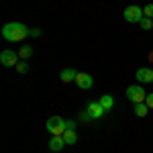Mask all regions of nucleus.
Masks as SVG:
<instances>
[{"mask_svg": "<svg viewBox=\"0 0 153 153\" xmlns=\"http://www.w3.org/2000/svg\"><path fill=\"white\" fill-rule=\"evenodd\" d=\"M31 35V29L23 23H6L2 27V37L8 43H21Z\"/></svg>", "mask_w": 153, "mask_h": 153, "instance_id": "nucleus-1", "label": "nucleus"}, {"mask_svg": "<svg viewBox=\"0 0 153 153\" xmlns=\"http://www.w3.org/2000/svg\"><path fill=\"white\" fill-rule=\"evenodd\" d=\"M45 129H47L51 135H63L65 129H68V120H63L61 117H51V118H47V123H45Z\"/></svg>", "mask_w": 153, "mask_h": 153, "instance_id": "nucleus-2", "label": "nucleus"}, {"mask_svg": "<svg viewBox=\"0 0 153 153\" xmlns=\"http://www.w3.org/2000/svg\"><path fill=\"white\" fill-rule=\"evenodd\" d=\"M127 98H129L131 102H135V104H141L147 98V92L143 90V86L133 84V86H127Z\"/></svg>", "mask_w": 153, "mask_h": 153, "instance_id": "nucleus-3", "label": "nucleus"}, {"mask_svg": "<svg viewBox=\"0 0 153 153\" xmlns=\"http://www.w3.org/2000/svg\"><path fill=\"white\" fill-rule=\"evenodd\" d=\"M123 16H125V21H127V23L135 25V23H141V19L145 16V14H143V8H141V6L131 4V6H127V8H125Z\"/></svg>", "mask_w": 153, "mask_h": 153, "instance_id": "nucleus-4", "label": "nucleus"}, {"mask_svg": "<svg viewBox=\"0 0 153 153\" xmlns=\"http://www.w3.org/2000/svg\"><path fill=\"white\" fill-rule=\"evenodd\" d=\"M19 53L16 51H12V49H4L2 53H0V63L4 65V68H16V63H19Z\"/></svg>", "mask_w": 153, "mask_h": 153, "instance_id": "nucleus-5", "label": "nucleus"}, {"mask_svg": "<svg viewBox=\"0 0 153 153\" xmlns=\"http://www.w3.org/2000/svg\"><path fill=\"white\" fill-rule=\"evenodd\" d=\"M76 84H78V88H82V90H90V88L94 86V78H92L90 74L78 71V76H76Z\"/></svg>", "mask_w": 153, "mask_h": 153, "instance_id": "nucleus-6", "label": "nucleus"}, {"mask_svg": "<svg viewBox=\"0 0 153 153\" xmlns=\"http://www.w3.org/2000/svg\"><path fill=\"white\" fill-rule=\"evenodd\" d=\"M135 78H137L139 84H151L153 82V70L151 68H141V70H137Z\"/></svg>", "mask_w": 153, "mask_h": 153, "instance_id": "nucleus-7", "label": "nucleus"}, {"mask_svg": "<svg viewBox=\"0 0 153 153\" xmlns=\"http://www.w3.org/2000/svg\"><path fill=\"white\" fill-rule=\"evenodd\" d=\"M104 108H102V104L100 102H90L88 104V117H92V118H102L104 117Z\"/></svg>", "mask_w": 153, "mask_h": 153, "instance_id": "nucleus-8", "label": "nucleus"}, {"mask_svg": "<svg viewBox=\"0 0 153 153\" xmlns=\"http://www.w3.org/2000/svg\"><path fill=\"white\" fill-rule=\"evenodd\" d=\"M65 147V141L61 135H51V141H49V149L51 151H61Z\"/></svg>", "mask_w": 153, "mask_h": 153, "instance_id": "nucleus-9", "label": "nucleus"}, {"mask_svg": "<svg viewBox=\"0 0 153 153\" xmlns=\"http://www.w3.org/2000/svg\"><path fill=\"white\" fill-rule=\"evenodd\" d=\"M76 76H78V71L71 70V68H65V70H61V74H59V78H61V82H76Z\"/></svg>", "mask_w": 153, "mask_h": 153, "instance_id": "nucleus-10", "label": "nucleus"}, {"mask_svg": "<svg viewBox=\"0 0 153 153\" xmlns=\"http://www.w3.org/2000/svg\"><path fill=\"white\" fill-rule=\"evenodd\" d=\"M98 102H100V104H102V108L108 112V110H112V106H114V98H112L110 94H102Z\"/></svg>", "mask_w": 153, "mask_h": 153, "instance_id": "nucleus-11", "label": "nucleus"}, {"mask_svg": "<svg viewBox=\"0 0 153 153\" xmlns=\"http://www.w3.org/2000/svg\"><path fill=\"white\" fill-rule=\"evenodd\" d=\"M61 137H63L65 145H74V143H78V135H76V131H74V129H65V133H63Z\"/></svg>", "mask_w": 153, "mask_h": 153, "instance_id": "nucleus-12", "label": "nucleus"}, {"mask_svg": "<svg viewBox=\"0 0 153 153\" xmlns=\"http://www.w3.org/2000/svg\"><path fill=\"white\" fill-rule=\"evenodd\" d=\"M147 112H149V106L141 102V104H135V114L137 117H147Z\"/></svg>", "mask_w": 153, "mask_h": 153, "instance_id": "nucleus-13", "label": "nucleus"}, {"mask_svg": "<svg viewBox=\"0 0 153 153\" xmlns=\"http://www.w3.org/2000/svg\"><path fill=\"white\" fill-rule=\"evenodd\" d=\"M31 53H33V47H31V45H23V47H21V51H19V55H21L23 59L31 57Z\"/></svg>", "mask_w": 153, "mask_h": 153, "instance_id": "nucleus-14", "label": "nucleus"}, {"mask_svg": "<svg viewBox=\"0 0 153 153\" xmlns=\"http://www.w3.org/2000/svg\"><path fill=\"white\" fill-rule=\"evenodd\" d=\"M139 25H141L143 31H151V29H153V21H151V19H147V16H143Z\"/></svg>", "mask_w": 153, "mask_h": 153, "instance_id": "nucleus-15", "label": "nucleus"}, {"mask_svg": "<svg viewBox=\"0 0 153 153\" xmlns=\"http://www.w3.org/2000/svg\"><path fill=\"white\" fill-rule=\"evenodd\" d=\"M27 70H29V63H27V61H19V63H16V71L25 74Z\"/></svg>", "mask_w": 153, "mask_h": 153, "instance_id": "nucleus-16", "label": "nucleus"}, {"mask_svg": "<svg viewBox=\"0 0 153 153\" xmlns=\"http://www.w3.org/2000/svg\"><path fill=\"white\" fill-rule=\"evenodd\" d=\"M143 14H145L147 19H153V4H147V6L143 8Z\"/></svg>", "mask_w": 153, "mask_h": 153, "instance_id": "nucleus-17", "label": "nucleus"}, {"mask_svg": "<svg viewBox=\"0 0 153 153\" xmlns=\"http://www.w3.org/2000/svg\"><path fill=\"white\" fill-rule=\"evenodd\" d=\"M145 104L149 106V110L153 108V92H149V94H147V98H145Z\"/></svg>", "mask_w": 153, "mask_h": 153, "instance_id": "nucleus-18", "label": "nucleus"}, {"mask_svg": "<svg viewBox=\"0 0 153 153\" xmlns=\"http://www.w3.org/2000/svg\"><path fill=\"white\" fill-rule=\"evenodd\" d=\"M41 35V31L39 29H31V37H39Z\"/></svg>", "mask_w": 153, "mask_h": 153, "instance_id": "nucleus-19", "label": "nucleus"}, {"mask_svg": "<svg viewBox=\"0 0 153 153\" xmlns=\"http://www.w3.org/2000/svg\"><path fill=\"white\" fill-rule=\"evenodd\" d=\"M68 129H76V123L74 120H68Z\"/></svg>", "mask_w": 153, "mask_h": 153, "instance_id": "nucleus-20", "label": "nucleus"}]
</instances>
